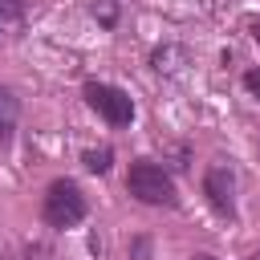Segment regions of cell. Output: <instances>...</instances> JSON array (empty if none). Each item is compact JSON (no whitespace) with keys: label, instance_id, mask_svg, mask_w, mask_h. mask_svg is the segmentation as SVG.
Instances as JSON below:
<instances>
[{"label":"cell","instance_id":"cell-1","mask_svg":"<svg viewBox=\"0 0 260 260\" xmlns=\"http://www.w3.org/2000/svg\"><path fill=\"white\" fill-rule=\"evenodd\" d=\"M126 191L146 203V207H175L179 203V191H175V179L154 162V158H134L130 171H126Z\"/></svg>","mask_w":260,"mask_h":260},{"label":"cell","instance_id":"cell-2","mask_svg":"<svg viewBox=\"0 0 260 260\" xmlns=\"http://www.w3.org/2000/svg\"><path fill=\"white\" fill-rule=\"evenodd\" d=\"M85 211H89L85 191H81L73 179H53V183L45 187V199H41V219H45L49 228H57V232L77 228V223L85 219Z\"/></svg>","mask_w":260,"mask_h":260},{"label":"cell","instance_id":"cell-3","mask_svg":"<svg viewBox=\"0 0 260 260\" xmlns=\"http://www.w3.org/2000/svg\"><path fill=\"white\" fill-rule=\"evenodd\" d=\"M81 93H85L89 110H93L106 126L122 130V126H130V122H134V98H130L122 85H110V81H85V85H81Z\"/></svg>","mask_w":260,"mask_h":260},{"label":"cell","instance_id":"cell-4","mask_svg":"<svg viewBox=\"0 0 260 260\" xmlns=\"http://www.w3.org/2000/svg\"><path fill=\"white\" fill-rule=\"evenodd\" d=\"M203 195H207V203L223 219H236L240 215V207H236V171L232 167H223V162L207 167L203 171Z\"/></svg>","mask_w":260,"mask_h":260},{"label":"cell","instance_id":"cell-5","mask_svg":"<svg viewBox=\"0 0 260 260\" xmlns=\"http://www.w3.org/2000/svg\"><path fill=\"white\" fill-rule=\"evenodd\" d=\"M16 122H20V98H16V89L0 85V146L16 134Z\"/></svg>","mask_w":260,"mask_h":260},{"label":"cell","instance_id":"cell-6","mask_svg":"<svg viewBox=\"0 0 260 260\" xmlns=\"http://www.w3.org/2000/svg\"><path fill=\"white\" fill-rule=\"evenodd\" d=\"M81 162H85V171L106 175V171L114 167V146H93V150H85V154H81Z\"/></svg>","mask_w":260,"mask_h":260},{"label":"cell","instance_id":"cell-7","mask_svg":"<svg viewBox=\"0 0 260 260\" xmlns=\"http://www.w3.org/2000/svg\"><path fill=\"white\" fill-rule=\"evenodd\" d=\"M24 20V0H0V32L16 28Z\"/></svg>","mask_w":260,"mask_h":260},{"label":"cell","instance_id":"cell-8","mask_svg":"<svg viewBox=\"0 0 260 260\" xmlns=\"http://www.w3.org/2000/svg\"><path fill=\"white\" fill-rule=\"evenodd\" d=\"M89 12L98 16V24H102V28H114V24H118V0H93V4H89Z\"/></svg>","mask_w":260,"mask_h":260},{"label":"cell","instance_id":"cell-9","mask_svg":"<svg viewBox=\"0 0 260 260\" xmlns=\"http://www.w3.org/2000/svg\"><path fill=\"white\" fill-rule=\"evenodd\" d=\"M130 260H150V240H146V236L130 240Z\"/></svg>","mask_w":260,"mask_h":260},{"label":"cell","instance_id":"cell-10","mask_svg":"<svg viewBox=\"0 0 260 260\" xmlns=\"http://www.w3.org/2000/svg\"><path fill=\"white\" fill-rule=\"evenodd\" d=\"M244 89H248L252 98H260V69H248V73H244Z\"/></svg>","mask_w":260,"mask_h":260},{"label":"cell","instance_id":"cell-11","mask_svg":"<svg viewBox=\"0 0 260 260\" xmlns=\"http://www.w3.org/2000/svg\"><path fill=\"white\" fill-rule=\"evenodd\" d=\"M252 41H256V45H260V16H256V20H252Z\"/></svg>","mask_w":260,"mask_h":260},{"label":"cell","instance_id":"cell-12","mask_svg":"<svg viewBox=\"0 0 260 260\" xmlns=\"http://www.w3.org/2000/svg\"><path fill=\"white\" fill-rule=\"evenodd\" d=\"M191 260H215V256H211V252H195Z\"/></svg>","mask_w":260,"mask_h":260},{"label":"cell","instance_id":"cell-13","mask_svg":"<svg viewBox=\"0 0 260 260\" xmlns=\"http://www.w3.org/2000/svg\"><path fill=\"white\" fill-rule=\"evenodd\" d=\"M248 260H260V252H252V256H248Z\"/></svg>","mask_w":260,"mask_h":260}]
</instances>
